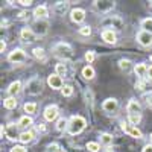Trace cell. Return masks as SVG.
Instances as JSON below:
<instances>
[{
    "label": "cell",
    "instance_id": "6da1fadb",
    "mask_svg": "<svg viewBox=\"0 0 152 152\" xmlns=\"http://www.w3.org/2000/svg\"><path fill=\"white\" fill-rule=\"evenodd\" d=\"M100 26L107 28L108 31H122L125 26V21L120 15H105L100 21Z\"/></svg>",
    "mask_w": 152,
    "mask_h": 152
},
{
    "label": "cell",
    "instance_id": "7a4b0ae2",
    "mask_svg": "<svg viewBox=\"0 0 152 152\" xmlns=\"http://www.w3.org/2000/svg\"><path fill=\"white\" fill-rule=\"evenodd\" d=\"M52 52H53V56L61 59V62H62V61H69L73 56V47L67 43H58L53 46Z\"/></svg>",
    "mask_w": 152,
    "mask_h": 152
},
{
    "label": "cell",
    "instance_id": "3957f363",
    "mask_svg": "<svg viewBox=\"0 0 152 152\" xmlns=\"http://www.w3.org/2000/svg\"><path fill=\"white\" fill-rule=\"evenodd\" d=\"M85 126H87V120L82 117V116H72L69 119V128H67V132L70 135H78L81 134L84 129H85Z\"/></svg>",
    "mask_w": 152,
    "mask_h": 152
},
{
    "label": "cell",
    "instance_id": "277c9868",
    "mask_svg": "<svg viewBox=\"0 0 152 152\" xmlns=\"http://www.w3.org/2000/svg\"><path fill=\"white\" fill-rule=\"evenodd\" d=\"M41 91H43V81L40 76H34L24 85V93L29 96H38L41 94Z\"/></svg>",
    "mask_w": 152,
    "mask_h": 152
},
{
    "label": "cell",
    "instance_id": "5b68a950",
    "mask_svg": "<svg viewBox=\"0 0 152 152\" xmlns=\"http://www.w3.org/2000/svg\"><path fill=\"white\" fill-rule=\"evenodd\" d=\"M8 61L11 62V64H23V62L28 61V53L24 52L23 49H14V50L9 52Z\"/></svg>",
    "mask_w": 152,
    "mask_h": 152
},
{
    "label": "cell",
    "instance_id": "8992f818",
    "mask_svg": "<svg viewBox=\"0 0 152 152\" xmlns=\"http://www.w3.org/2000/svg\"><path fill=\"white\" fill-rule=\"evenodd\" d=\"M93 5L100 14H108L110 11L114 9L116 2H113V0H96V2H93Z\"/></svg>",
    "mask_w": 152,
    "mask_h": 152
},
{
    "label": "cell",
    "instance_id": "52a82bcc",
    "mask_svg": "<svg viewBox=\"0 0 152 152\" xmlns=\"http://www.w3.org/2000/svg\"><path fill=\"white\" fill-rule=\"evenodd\" d=\"M3 129H5V137H8L9 140H20V134L21 132H18V125H15V123H6L5 126H3Z\"/></svg>",
    "mask_w": 152,
    "mask_h": 152
},
{
    "label": "cell",
    "instance_id": "ba28073f",
    "mask_svg": "<svg viewBox=\"0 0 152 152\" xmlns=\"http://www.w3.org/2000/svg\"><path fill=\"white\" fill-rule=\"evenodd\" d=\"M122 125V129H123V132H126L128 135H131V137H134V138H142L143 137V132L137 128V126H134V125H131L129 122H122L120 123Z\"/></svg>",
    "mask_w": 152,
    "mask_h": 152
},
{
    "label": "cell",
    "instance_id": "9c48e42d",
    "mask_svg": "<svg viewBox=\"0 0 152 152\" xmlns=\"http://www.w3.org/2000/svg\"><path fill=\"white\" fill-rule=\"evenodd\" d=\"M102 110L108 114H116L117 110H119V100L116 97H108L104 100L102 104Z\"/></svg>",
    "mask_w": 152,
    "mask_h": 152
},
{
    "label": "cell",
    "instance_id": "30bf717a",
    "mask_svg": "<svg viewBox=\"0 0 152 152\" xmlns=\"http://www.w3.org/2000/svg\"><path fill=\"white\" fill-rule=\"evenodd\" d=\"M135 40H137V43L140 44V46L149 47V46H152V34H149V32H146V31L142 29L140 32H137Z\"/></svg>",
    "mask_w": 152,
    "mask_h": 152
},
{
    "label": "cell",
    "instance_id": "8fae6325",
    "mask_svg": "<svg viewBox=\"0 0 152 152\" xmlns=\"http://www.w3.org/2000/svg\"><path fill=\"white\" fill-rule=\"evenodd\" d=\"M43 116H44V120L46 122H55L59 116V110L56 105H49L44 108V113H43Z\"/></svg>",
    "mask_w": 152,
    "mask_h": 152
},
{
    "label": "cell",
    "instance_id": "7c38bea8",
    "mask_svg": "<svg viewBox=\"0 0 152 152\" xmlns=\"http://www.w3.org/2000/svg\"><path fill=\"white\" fill-rule=\"evenodd\" d=\"M32 31L35 32L37 37H43L49 31V23L46 20H35L34 26H32Z\"/></svg>",
    "mask_w": 152,
    "mask_h": 152
},
{
    "label": "cell",
    "instance_id": "4fadbf2b",
    "mask_svg": "<svg viewBox=\"0 0 152 152\" xmlns=\"http://www.w3.org/2000/svg\"><path fill=\"white\" fill-rule=\"evenodd\" d=\"M47 84H49V87L52 88V90H62V87H64L62 78H61V76H58L56 73L47 76Z\"/></svg>",
    "mask_w": 152,
    "mask_h": 152
},
{
    "label": "cell",
    "instance_id": "5bb4252c",
    "mask_svg": "<svg viewBox=\"0 0 152 152\" xmlns=\"http://www.w3.org/2000/svg\"><path fill=\"white\" fill-rule=\"evenodd\" d=\"M70 20H72L73 23H76V24H81V23L85 20V11H84L82 8H75V9H72V12H70Z\"/></svg>",
    "mask_w": 152,
    "mask_h": 152
},
{
    "label": "cell",
    "instance_id": "9a60e30c",
    "mask_svg": "<svg viewBox=\"0 0 152 152\" xmlns=\"http://www.w3.org/2000/svg\"><path fill=\"white\" fill-rule=\"evenodd\" d=\"M126 111H128V116H132V114H142V105L137 99H131L128 105H126Z\"/></svg>",
    "mask_w": 152,
    "mask_h": 152
},
{
    "label": "cell",
    "instance_id": "2e32d148",
    "mask_svg": "<svg viewBox=\"0 0 152 152\" xmlns=\"http://www.w3.org/2000/svg\"><path fill=\"white\" fill-rule=\"evenodd\" d=\"M17 125H18V128H20V129H23V131H31L32 125H34V119L26 114V116H21V117L18 119Z\"/></svg>",
    "mask_w": 152,
    "mask_h": 152
},
{
    "label": "cell",
    "instance_id": "e0dca14e",
    "mask_svg": "<svg viewBox=\"0 0 152 152\" xmlns=\"http://www.w3.org/2000/svg\"><path fill=\"white\" fill-rule=\"evenodd\" d=\"M20 38L23 41H26V43H32V41H35L37 40V35H35V32L32 31V28H23L21 31H20Z\"/></svg>",
    "mask_w": 152,
    "mask_h": 152
},
{
    "label": "cell",
    "instance_id": "ac0fdd59",
    "mask_svg": "<svg viewBox=\"0 0 152 152\" xmlns=\"http://www.w3.org/2000/svg\"><path fill=\"white\" fill-rule=\"evenodd\" d=\"M52 11H53V14H55V15L62 17V15H64L66 12L69 11V2H56L55 6L52 8Z\"/></svg>",
    "mask_w": 152,
    "mask_h": 152
},
{
    "label": "cell",
    "instance_id": "d6986e66",
    "mask_svg": "<svg viewBox=\"0 0 152 152\" xmlns=\"http://www.w3.org/2000/svg\"><path fill=\"white\" fill-rule=\"evenodd\" d=\"M49 15V9L46 5H40V6H37L34 9V17L35 20H46Z\"/></svg>",
    "mask_w": 152,
    "mask_h": 152
},
{
    "label": "cell",
    "instance_id": "ffe728a7",
    "mask_svg": "<svg viewBox=\"0 0 152 152\" xmlns=\"http://www.w3.org/2000/svg\"><path fill=\"white\" fill-rule=\"evenodd\" d=\"M20 91H21V82H20V81H14V82H11V84H9V87L6 88V93L9 94V97H15Z\"/></svg>",
    "mask_w": 152,
    "mask_h": 152
},
{
    "label": "cell",
    "instance_id": "44dd1931",
    "mask_svg": "<svg viewBox=\"0 0 152 152\" xmlns=\"http://www.w3.org/2000/svg\"><path fill=\"white\" fill-rule=\"evenodd\" d=\"M134 72L138 76V79L148 78V66L145 64V62H138V64H135L134 66Z\"/></svg>",
    "mask_w": 152,
    "mask_h": 152
},
{
    "label": "cell",
    "instance_id": "7402d4cb",
    "mask_svg": "<svg viewBox=\"0 0 152 152\" xmlns=\"http://www.w3.org/2000/svg\"><path fill=\"white\" fill-rule=\"evenodd\" d=\"M102 40L108 44H116L117 43V37H116V32L114 31H108V29H104L102 31Z\"/></svg>",
    "mask_w": 152,
    "mask_h": 152
},
{
    "label": "cell",
    "instance_id": "603a6c76",
    "mask_svg": "<svg viewBox=\"0 0 152 152\" xmlns=\"http://www.w3.org/2000/svg\"><path fill=\"white\" fill-rule=\"evenodd\" d=\"M34 138H35V134L32 131H23L20 134V140L18 142H21L23 145H28V143H32L34 142Z\"/></svg>",
    "mask_w": 152,
    "mask_h": 152
},
{
    "label": "cell",
    "instance_id": "cb8c5ba5",
    "mask_svg": "<svg viewBox=\"0 0 152 152\" xmlns=\"http://www.w3.org/2000/svg\"><path fill=\"white\" fill-rule=\"evenodd\" d=\"M55 128H56V131H59V132L67 131V128H69V120H67L66 117L58 119V120H56V125H55Z\"/></svg>",
    "mask_w": 152,
    "mask_h": 152
},
{
    "label": "cell",
    "instance_id": "d4e9b609",
    "mask_svg": "<svg viewBox=\"0 0 152 152\" xmlns=\"http://www.w3.org/2000/svg\"><path fill=\"white\" fill-rule=\"evenodd\" d=\"M113 135L111 134H108V132H104V134H100V143H102L105 148H111V145H113Z\"/></svg>",
    "mask_w": 152,
    "mask_h": 152
},
{
    "label": "cell",
    "instance_id": "484cf974",
    "mask_svg": "<svg viewBox=\"0 0 152 152\" xmlns=\"http://www.w3.org/2000/svg\"><path fill=\"white\" fill-rule=\"evenodd\" d=\"M94 75H96V72H94V69L91 66H85L82 69V76H84L85 79H88V81H91L94 78Z\"/></svg>",
    "mask_w": 152,
    "mask_h": 152
},
{
    "label": "cell",
    "instance_id": "4316f807",
    "mask_svg": "<svg viewBox=\"0 0 152 152\" xmlns=\"http://www.w3.org/2000/svg\"><path fill=\"white\" fill-rule=\"evenodd\" d=\"M3 107H5L6 110H15V108H17V100H15V97H6V99L3 100Z\"/></svg>",
    "mask_w": 152,
    "mask_h": 152
},
{
    "label": "cell",
    "instance_id": "83f0119b",
    "mask_svg": "<svg viewBox=\"0 0 152 152\" xmlns=\"http://www.w3.org/2000/svg\"><path fill=\"white\" fill-rule=\"evenodd\" d=\"M23 110H24V113H28V116L35 114L37 113V104L35 102H26L23 105Z\"/></svg>",
    "mask_w": 152,
    "mask_h": 152
},
{
    "label": "cell",
    "instance_id": "f1b7e54d",
    "mask_svg": "<svg viewBox=\"0 0 152 152\" xmlns=\"http://www.w3.org/2000/svg\"><path fill=\"white\" fill-rule=\"evenodd\" d=\"M119 67H120V70H123V72H129L131 69H134L132 67V62L129 61V59H120L119 61Z\"/></svg>",
    "mask_w": 152,
    "mask_h": 152
},
{
    "label": "cell",
    "instance_id": "f546056e",
    "mask_svg": "<svg viewBox=\"0 0 152 152\" xmlns=\"http://www.w3.org/2000/svg\"><path fill=\"white\" fill-rule=\"evenodd\" d=\"M55 73L58 75V76H66L67 75V66L64 64V62H58L56 64V67H55Z\"/></svg>",
    "mask_w": 152,
    "mask_h": 152
},
{
    "label": "cell",
    "instance_id": "4dcf8cb0",
    "mask_svg": "<svg viewBox=\"0 0 152 152\" xmlns=\"http://www.w3.org/2000/svg\"><path fill=\"white\" fill-rule=\"evenodd\" d=\"M142 28H143V31H146V32L152 34V18H151V17H148V18L142 20Z\"/></svg>",
    "mask_w": 152,
    "mask_h": 152
},
{
    "label": "cell",
    "instance_id": "1f68e13d",
    "mask_svg": "<svg viewBox=\"0 0 152 152\" xmlns=\"http://www.w3.org/2000/svg\"><path fill=\"white\" fill-rule=\"evenodd\" d=\"M142 120V114H132V116H128V122L134 126H137Z\"/></svg>",
    "mask_w": 152,
    "mask_h": 152
},
{
    "label": "cell",
    "instance_id": "d6a6232c",
    "mask_svg": "<svg viewBox=\"0 0 152 152\" xmlns=\"http://www.w3.org/2000/svg\"><path fill=\"white\" fill-rule=\"evenodd\" d=\"M32 52H34V56H35L37 59H43L44 55H46V52H44V49H43V47H35Z\"/></svg>",
    "mask_w": 152,
    "mask_h": 152
},
{
    "label": "cell",
    "instance_id": "836d02e7",
    "mask_svg": "<svg viewBox=\"0 0 152 152\" xmlns=\"http://www.w3.org/2000/svg\"><path fill=\"white\" fill-rule=\"evenodd\" d=\"M87 149L90 152H99L100 151V145L97 142H88L87 143Z\"/></svg>",
    "mask_w": 152,
    "mask_h": 152
},
{
    "label": "cell",
    "instance_id": "e575fe53",
    "mask_svg": "<svg viewBox=\"0 0 152 152\" xmlns=\"http://www.w3.org/2000/svg\"><path fill=\"white\" fill-rule=\"evenodd\" d=\"M61 93H62L64 97H70L73 94V87L72 85H64V87H62V90H61Z\"/></svg>",
    "mask_w": 152,
    "mask_h": 152
},
{
    "label": "cell",
    "instance_id": "d590c367",
    "mask_svg": "<svg viewBox=\"0 0 152 152\" xmlns=\"http://www.w3.org/2000/svg\"><path fill=\"white\" fill-rule=\"evenodd\" d=\"M46 152H61V146L58 143H50L46 146Z\"/></svg>",
    "mask_w": 152,
    "mask_h": 152
},
{
    "label": "cell",
    "instance_id": "8d00e7d4",
    "mask_svg": "<svg viewBox=\"0 0 152 152\" xmlns=\"http://www.w3.org/2000/svg\"><path fill=\"white\" fill-rule=\"evenodd\" d=\"M79 34H81L82 37H90V35H91V28H90V26H82V28L79 29Z\"/></svg>",
    "mask_w": 152,
    "mask_h": 152
},
{
    "label": "cell",
    "instance_id": "74e56055",
    "mask_svg": "<svg viewBox=\"0 0 152 152\" xmlns=\"http://www.w3.org/2000/svg\"><path fill=\"white\" fill-rule=\"evenodd\" d=\"M94 58H96V55H94V52H91V50H88V52L85 53V61L88 62V64H91V62L94 61Z\"/></svg>",
    "mask_w": 152,
    "mask_h": 152
},
{
    "label": "cell",
    "instance_id": "f35d334b",
    "mask_svg": "<svg viewBox=\"0 0 152 152\" xmlns=\"http://www.w3.org/2000/svg\"><path fill=\"white\" fill-rule=\"evenodd\" d=\"M11 152H28V149L21 145H15V146L11 148Z\"/></svg>",
    "mask_w": 152,
    "mask_h": 152
},
{
    "label": "cell",
    "instance_id": "ab89813d",
    "mask_svg": "<svg viewBox=\"0 0 152 152\" xmlns=\"http://www.w3.org/2000/svg\"><path fill=\"white\" fill-rule=\"evenodd\" d=\"M85 97H87V104H93V93L91 90H85Z\"/></svg>",
    "mask_w": 152,
    "mask_h": 152
},
{
    "label": "cell",
    "instance_id": "60d3db41",
    "mask_svg": "<svg viewBox=\"0 0 152 152\" xmlns=\"http://www.w3.org/2000/svg\"><path fill=\"white\" fill-rule=\"evenodd\" d=\"M37 131L40 132V134H46V132H47V126H46L44 123H40V125L37 126Z\"/></svg>",
    "mask_w": 152,
    "mask_h": 152
},
{
    "label": "cell",
    "instance_id": "b9f144b4",
    "mask_svg": "<svg viewBox=\"0 0 152 152\" xmlns=\"http://www.w3.org/2000/svg\"><path fill=\"white\" fill-rule=\"evenodd\" d=\"M17 3H20L21 6H24V8H29L34 2H32V0H28V2H26V0H20V2H17Z\"/></svg>",
    "mask_w": 152,
    "mask_h": 152
},
{
    "label": "cell",
    "instance_id": "7bdbcfd3",
    "mask_svg": "<svg viewBox=\"0 0 152 152\" xmlns=\"http://www.w3.org/2000/svg\"><path fill=\"white\" fill-rule=\"evenodd\" d=\"M135 88H138V90H145V81L140 79V81L135 84Z\"/></svg>",
    "mask_w": 152,
    "mask_h": 152
},
{
    "label": "cell",
    "instance_id": "ee69618b",
    "mask_svg": "<svg viewBox=\"0 0 152 152\" xmlns=\"http://www.w3.org/2000/svg\"><path fill=\"white\" fill-rule=\"evenodd\" d=\"M146 105H148V108H149V110H152V94H151V96H148V99H146Z\"/></svg>",
    "mask_w": 152,
    "mask_h": 152
},
{
    "label": "cell",
    "instance_id": "f6af8a7d",
    "mask_svg": "<svg viewBox=\"0 0 152 152\" xmlns=\"http://www.w3.org/2000/svg\"><path fill=\"white\" fill-rule=\"evenodd\" d=\"M142 152H152V143L151 145H145V148H143Z\"/></svg>",
    "mask_w": 152,
    "mask_h": 152
},
{
    "label": "cell",
    "instance_id": "bcb514c9",
    "mask_svg": "<svg viewBox=\"0 0 152 152\" xmlns=\"http://www.w3.org/2000/svg\"><path fill=\"white\" fill-rule=\"evenodd\" d=\"M148 78L152 81V66H149V67H148Z\"/></svg>",
    "mask_w": 152,
    "mask_h": 152
},
{
    "label": "cell",
    "instance_id": "7dc6e473",
    "mask_svg": "<svg viewBox=\"0 0 152 152\" xmlns=\"http://www.w3.org/2000/svg\"><path fill=\"white\" fill-rule=\"evenodd\" d=\"M5 49H6V43L2 40V43H0V50H2V52H5Z\"/></svg>",
    "mask_w": 152,
    "mask_h": 152
},
{
    "label": "cell",
    "instance_id": "c3c4849f",
    "mask_svg": "<svg viewBox=\"0 0 152 152\" xmlns=\"http://www.w3.org/2000/svg\"><path fill=\"white\" fill-rule=\"evenodd\" d=\"M26 17H28V14H26L24 11H23V12H20V15H18V18H26Z\"/></svg>",
    "mask_w": 152,
    "mask_h": 152
},
{
    "label": "cell",
    "instance_id": "681fc988",
    "mask_svg": "<svg viewBox=\"0 0 152 152\" xmlns=\"http://www.w3.org/2000/svg\"><path fill=\"white\" fill-rule=\"evenodd\" d=\"M104 152H114V151H113L111 148H105V149H104Z\"/></svg>",
    "mask_w": 152,
    "mask_h": 152
},
{
    "label": "cell",
    "instance_id": "f907efd6",
    "mask_svg": "<svg viewBox=\"0 0 152 152\" xmlns=\"http://www.w3.org/2000/svg\"><path fill=\"white\" fill-rule=\"evenodd\" d=\"M148 8H149V11L152 12V2H149V5H148Z\"/></svg>",
    "mask_w": 152,
    "mask_h": 152
},
{
    "label": "cell",
    "instance_id": "816d5d0a",
    "mask_svg": "<svg viewBox=\"0 0 152 152\" xmlns=\"http://www.w3.org/2000/svg\"><path fill=\"white\" fill-rule=\"evenodd\" d=\"M151 143H152V134H151Z\"/></svg>",
    "mask_w": 152,
    "mask_h": 152
},
{
    "label": "cell",
    "instance_id": "f5cc1de1",
    "mask_svg": "<svg viewBox=\"0 0 152 152\" xmlns=\"http://www.w3.org/2000/svg\"><path fill=\"white\" fill-rule=\"evenodd\" d=\"M151 61H152V55H151Z\"/></svg>",
    "mask_w": 152,
    "mask_h": 152
}]
</instances>
